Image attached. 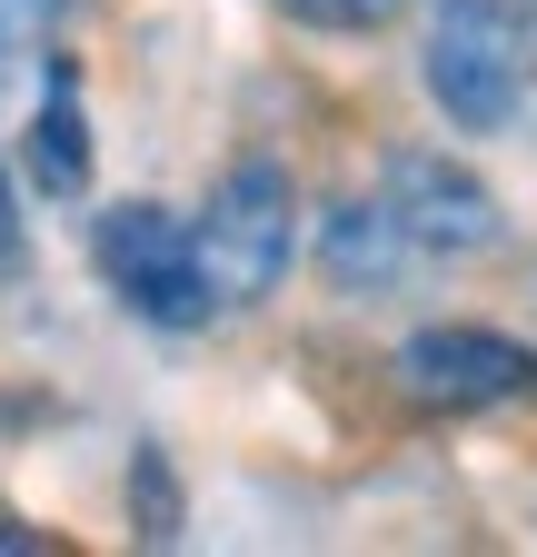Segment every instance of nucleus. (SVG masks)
<instances>
[{"mask_svg":"<svg viewBox=\"0 0 537 557\" xmlns=\"http://www.w3.org/2000/svg\"><path fill=\"white\" fill-rule=\"evenodd\" d=\"M527 60L537 50H527V11H517V0H438L428 50H419V81L448 110V129L498 139V129H517Z\"/></svg>","mask_w":537,"mask_h":557,"instance_id":"1","label":"nucleus"},{"mask_svg":"<svg viewBox=\"0 0 537 557\" xmlns=\"http://www.w3.org/2000/svg\"><path fill=\"white\" fill-rule=\"evenodd\" d=\"M189 249H199V269H210L220 309L268 299L289 278V259H299V189H289V170L279 160H229V180L210 189V220L189 230Z\"/></svg>","mask_w":537,"mask_h":557,"instance_id":"2","label":"nucleus"},{"mask_svg":"<svg viewBox=\"0 0 537 557\" xmlns=\"http://www.w3.org/2000/svg\"><path fill=\"white\" fill-rule=\"evenodd\" d=\"M90 259H100V278L120 289V309H140L150 329H210V319H220L210 269H199L189 230L170 220L160 199L100 209V220H90Z\"/></svg>","mask_w":537,"mask_h":557,"instance_id":"3","label":"nucleus"},{"mask_svg":"<svg viewBox=\"0 0 537 557\" xmlns=\"http://www.w3.org/2000/svg\"><path fill=\"white\" fill-rule=\"evenodd\" d=\"M388 220L409 230V249H438V259H478L508 239V209L478 170H458L448 150H398L388 160Z\"/></svg>","mask_w":537,"mask_h":557,"instance_id":"4","label":"nucleus"},{"mask_svg":"<svg viewBox=\"0 0 537 557\" xmlns=\"http://www.w3.org/2000/svg\"><path fill=\"white\" fill-rule=\"evenodd\" d=\"M398 379H409L419 398H448V408H488V398H517L537 379V359H527L508 329L448 319V329H419L409 348H398Z\"/></svg>","mask_w":537,"mask_h":557,"instance_id":"5","label":"nucleus"},{"mask_svg":"<svg viewBox=\"0 0 537 557\" xmlns=\"http://www.w3.org/2000/svg\"><path fill=\"white\" fill-rule=\"evenodd\" d=\"M319 269L339 299H388L398 269H409V230L388 220V199H339L319 220Z\"/></svg>","mask_w":537,"mask_h":557,"instance_id":"6","label":"nucleus"},{"mask_svg":"<svg viewBox=\"0 0 537 557\" xmlns=\"http://www.w3.org/2000/svg\"><path fill=\"white\" fill-rule=\"evenodd\" d=\"M30 180L50 199H80L90 189V120H80V81H71V70H50V90L30 110Z\"/></svg>","mask_w":537,"mask_h":557,"instance_id":"7","label":"nucleus"},{"mask_svg":"<svg viewBox=\"0 0 537 557\" xmlns=\"http://www.w3.org/2000/svg\"><path fill=\"white\" fill-rule=\"evenodd\" d=\"M129 498H140V537H150V547L179 537V487H170V458H160V448L129 458Z\"/></svg>","mask_w":537,"mask_h":557,"instance_id":"8","label":"nucleus"},{"mask_svg":"<svg viewBox=\"0 0 537 557\" xmlns=\"http://www.w3.org/2000/svg\"><path fill=\"white\" fill-rule=\"evenodd\" d=\"M289 21H309V30H378V21H398L409 0H279Z\"/></svg>","mask_w":537,"mask_h":557,"instance_id":"9","label":"nucleus"},{"mask_svg":"<svg viewBox=\"0 0 537 557\" xmlns=\"http://www.w3.org/2000/svg\"><path fill=\"white\" fill-rule=\"evenodd\" d=\"M21 269V209H11V180H0V278Z\"/></svg>","mask_w":537,"mask_h":557,"instance_id":"10","label":"nucleus"},{"mask_svg":"<svg viewBox=\"0 0 537 557\" xmlns=\"http://www.w3.org/2000/svg\"><path fill=\"white\" fill-rule=\"evenodd\" d=\"M0 11H11V21H60L71 0H0Z\"/></svg>","mask_w":537,"mask_h":557,"instance_id":"11","label":"nucleus"},{"mask_svg":"<svg viewBox=\"0 0 537 557\" xmlns=\"http://www.w3.org/2000/svg\"><path fill=\"white\" fill-rule=\"evenodd\" d=\"M0 21H11V11H0Z\"/></svg>","mask_w":537,"mask_h":557,"instance_id":"12","label":"nucleus"}]
</instances>
